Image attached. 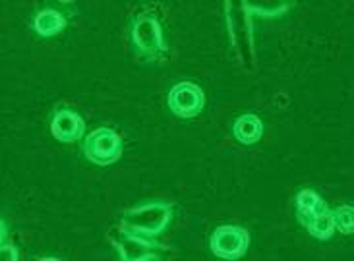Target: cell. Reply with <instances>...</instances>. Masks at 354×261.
Returning <instances> with one entry per match:
<instances>
[{
  "label": "cell",
  "mask_w": 354,
  "mask_h": 261,
  "mask_svg": "<svg viewBox=\"0 0 354 261\" xmlns=\"http://www.w3.org/2000/svg\"><path fill=\"white\" fill-rule=\"evenodd\" d=\"M132 43L136 50L145 58L163 57L167 52L161 19L155 14H142L132 23Z\"/></svg>",
  "instance_id": "obj_2"
},
{
  "label": "cell",
  "mask_w": 354,
  "mask_h": 261,
  "mask_svg": "<svg viewBox=\"0 0 354 261\" xmlns=\"http://www.w3.org/2000/svg\"><path fill=\"white\" fill-rule=\"evenodd\" d=\"M295 203H297L298 221L302 222V224H306V222L312 221L314 217L327 211V205L326 202H324V197H322L316 190H312V188L300 190Z\"/></svg>",
  "instance_id": "obj_8"
},
{
  "label": "cell",
  "mask_w": 354,
  "mask_h": 261,
  "mask_svg": "<svg viewBox=\"0 0 354 261\" xmlns=\"http://www.w3.org/2000/svg\"><path fill=\"white\" fill-rule=\"evenodd\" d=\"M333 222L335 229L343 232V234H353L354 232V209L353 205H339L333 209Z\"/></svg>",
  "instance_id": "obj_12"
},
{
  "label": "cell",
  "mask_w": 354,
  "mask_h": 261,
  "mask_svg": "<svg viewBox=\"0 0 354 261\" xmlns=\"http://www.w3.org/2000/svg\"><path fill=\"white\" fill-rule=\"evenodd\" d=\"M244 6H246V12H248V14H256V16L269 18V16H281V14H285L290 4H287V2H279L275 6H269V4L263 6V4H250V2H244Z\"/></svg>",
  "instance_id": "obj_13"
},
{
  "label": "cell",
  "mask_w": 354,
  "mask_h": 261,
  "mask_svg": "<svg viewBox=\"0 0 354 261\" xmlns=\"http://www.w3.org/2000/svg\"><path fill=\"white\" fill-rule=\"evenodd\" d=\"M232 135L242 145L258 144L263 135V122L256 115H242L232 124Z\"/></svg>",
  "instance_id": "obj_9"
},
{
  "label": "cell",
  "mask_w": 354,
  "mask_h": 261,
  "mask_svg": "<svg viewBox=\"0 0 354 261\" xmlns=\"http://www.w3.org/2000/svg\"><path fill=\"white\" fill-rule=\"evenodd\" d=\"M84 155L89 163L97 166H109L120 159L122 139L113 128H97L86 137Z\"/></svg>",
  "instance_id": "obj_4"
},
{
  "label": "cell",
  "mask_w": 354,
  "mask_h": 261,
  "mask_svg": "<svg viewBox=\"0 0 354 261\" xmlns=\"http://www.w3.org/2000/svg\"><path fill=\"white\" fill-rule=\"evenodd\" d=\"M205 97L200 86L192 81H180L169 93V108L178 118H194L201 113Z\"/></svg>",
  "instance_id": "obj_6"
},
{
  "label": "cell",
  "mask_w": 354,
  "mask_h": 261,
  "mask_svg": "<svg viewBox=\"0 0 354 261\" xmlns=\"http://www.w3.org/2000/svg\"><path fill=\"white\" fill-rule=\"evenodd\" d=\"M50 132L62 144H72L77 142L82 135L86 134V122L84 118L70 110V108H60L55 113L50 120Z\"/></svg>",
  "instance_id": "obj_7"
},
{
  "label": "cell",
  "mask_w": 354,
  "mask_h": 261,
  "mask_svg": "<svg viewBox=\"0 0 354 261\" xmlns=\"http://www.w3.org/2000/svg\"><path fill=\"white\" fill-rule=\"evenodd\" d=\"M113 244L118 251V258L122 261L163 260L165 251H167L159 242L151 240L149 236L124 231L122 226H118L116 234H113Z\"/></svg>",
  "instance_id": "obj_3"
},
{
  "label": "cell",
  "mask_w": 354,
  "mask_h": 261,
  "mask_svg": "<svg viewBox=\"0 0 354 261\" xmlns=\"http://www.w3.org/2000/svg\"><path fill=\"white\" fill-rule=\"evenodd\" d=\"M306 226V231L317 238V240H329L331 236H333V232H335V222H333V215L331 211L327 209L322 215H317L314 217L312 221L306 222L304 224Z\"/></svg>",
  "instance_id": "obj_11"
},
{
  "label": "cell",
  "mask_w": 354,
  "mask_h": 261,
  "mask_svg": "<svg viewBox=\"0 0 354 261\" xmlns=\"http://www.w3.org/2000/svg\"><path fill=\"white\" fill-rule=\"evenodd\" d=\"M0 251H2V260H12V261L19 260L18 250H16V248H14L12 244H6V242H2V248H0Z\"/></svg>",
  "instance_id": "obj_14"
},
{
  "label": "cell",
  "mask_w": 354,
  "mask_h": 261,
  "mask_svg": "<svg viewBox=\"0 0 354 261\" xmlns=\"http://www.w3.org/2000/svg\"><path fill=\"white\" fill-rule=\"evenodd\" d=\"M250 236L246 229L234 224H221L211 234V251L221 260H240L248 251Z\"/></svg>",
  "instance_id": "obj_5"
},
{
  "label": "cell",
  "mask_w": 354,
  "mask_h": 261,
  "mask_svg": "<svg viewBox=\"0 0 354 261\" xmlns=\"http://www.w3.org/2000/svg\"><path fill=\"white\" fill-rule=\"evenodd\" d=\"M64 28H66V18L58 10H41L33 19V29L41 37H55Z\"/></svg>",
  "instance_id": "obj_10"
},
{
  "label": "cell",
  "mask_w": 354,
  "mask_h": 261,
  "mask_svg": "<svg viewBox=\"0 0 354 261\" xmlns=\"http://www.w3.org/2000/svg\"><path fill=\"white\" fill-rule=\"evenodd\" d=\"M174 215V207L167 202H147L132 207L122 215L120 226L124 231L155 238L167 231Z\"/></svg>",
  "instance_id": "obj_1"
}]
</instances>
